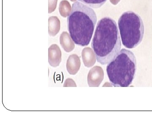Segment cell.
I'll use <instances>...</instances> for the list:
<instances>
[{"label":"cell","mask_w":152,"mask_h":114,"mask_svg":"<svg viewBox=\"0 0 152 114\" xmlns=\"http://www.w3.org/2000/svg\"><path fill=\"white\" fill-rule=\"evenodd\" d=\"M80 60L78 56L76 54L71 55L67 61V70L70 75H76L80 69Z\"/></svg>","instance_id":"cell-7"},{"label":"cell","mask_w":152,"mask_h":114,"mask_svg":"<svg viewBox=\"0 0 152 114\" xmlns=\"http://www.w3.org/2000/svg\"><path fill=\"white\" fill-rule=\"evenodd\" d=\"M86 5L93 8H100L107 1V0H78Z\"/></svg>","instance_id":"cell-12"},{"label":"cell","mask_w":152,"mask_h":114,"mask_svg":"<svg viewBox=\"0 0 152 114\" xmlns=\"http://www.w3.org/2000/svg\"><path fill=\"white\" fill-rule=\"evenodd\" d=\"M60 15L64 18L69 16L72 11L70 4L68 1L63 0L60 2L59 7Z\"/></svg>","instance_id":"cell-11"},{"label":"cell","mask_w":152,"mask_h":114,"mask_svg":"<svg viewBox=\"0 0 152 114\" xmlns=\"http://www.w3.org/2000/svg\"><path fill=\"white\" fill-rule=\"evenodd\" d=\"M103 71L99 66L94 67L88 74V83L90 87H98L103 79Z\"/></svg>","instance_id":"cell-5"},{"label":"cell","mask_w":152,"mask_h":114,"mask_svg":"<svg viewBox=\"0 0 152 114\" xmlns=\"http://www.w3.org/2000/svg\"><path fill=\"white\" fill-rule=\"evenodd\" d=\"M58 0H49V13L53 12L56 8Z\"/></svg>","instance_id":"cell-13"},{"label":"cell","mask_w":152,"mask_h":114,"mask_svg":"<svg viewBox=\"0 0 152 114\" xmlns=\"http://www.w3.org/2000/svg\"><path fill=\"white\" fill-rule=\"evenodd\" d=\"M91 47L98 62L107 64L120 51L121 48L116 22L110 17L98 22L91 42Z\"/></svg>","instance_id":"cell-1"},{"label":"cell","mask_w":152,"mask_h":114,"mask_svg":"<svg viewBox=\"0 0 152 114\" xmlns=\"http://www.w3.org/2000/svg\"><path fill=\"white\" fill-rule=\"evenodd\" d=\"M60 44L65 51L69 53L75 48V44L70 35L67 32H63L60 36Z\"/></svg>","instance_id":"cell-8"},{"label":"cell","mask_w":152,"mask_h":114,"mask_svg":"<svg viewBox=\"0 0 152 114\" xmlns=\"http://www.w3.org/2000/svg\"><path fill=\"white\" fill-rule=\"evenodd\" d=\"M97 20L92 8L78 1L73 4L68 17L67 25L70 35L75 44L83 47L89 44Z\"/></svg>","instance_id":"cell-2"},{"label":"cell","mask_w":152,"mask_h":114,"mask_svg":"<svg viewBox=\"0 0 152 114\" xmlns=\"http://www.w3.org/2000/svg\"><path fill=\"white\" fill-rule=\"evenodd\" d=\"M62 53L59 47L53 44L48 49V62L50 65L54 67L58 66L62 60Z\"/></svg>","instance_id":"cell-6"},{"label":"cell","mask_w":152,"mask_h":114,"mask_svg":"<svg viewBox=\"0 0 152 114\" xmlns=\"http://www.w3.org/2000/svg\"><path fill=\"white\" fill-rule=\"evenodd\" d=\"M76 87L75 82L72 79H68L65 81L64 87Z\"/></svg>","instance_id":"cell-14"},{"label":"cell","mask_w":152,"mask_h":114,"mask_svg":"<svg viewBox=\"0 0 152 114\" xmlns=\"http://www.w3.org/2000/svg\"><path fill=\"white\" fill-rule=\"evenodd\" d=\"M118 28L123 45L127 48H134L141 43L145 28L140 16L132 11L122 14L119 18Z\"/></svg>","instance_id":"cell-4"},{"label":"cell","mask_w":152,"mask_h":114,"mask_svg":"<svg viewBox=\"0 0 152 114\" xmlns=\"http://www.w3.org/2000/svg\"><path fill=\"white\" fill-rule=\"evenodd\" d=\"M48 32L51 36H55L59 32L61 28V23L58 17H50L48 20Z\"/></svg>","instance_id":"cell-10"},{"label":"cell","mask_w":152,"mask_h":114,"mask_svg":"<svg viewBox=\"0 0 152 114\" xmlns=\"http://www.w3.org/2000/svg\"><path fill=\"white\" fill-rule=\"evenodd\" d=\"M137 60L129 50L122 49L107 64V73L111 84L115 87L129 86L135 76Z\"/></svg>","instance_id":"cell-3"},{"label":"cell","mask_w":152,"mask_h":114,"mask_svg":"<svg viewBox=\"0 0 152 114\" xmlns=\"http://www.w3.org/2000/svg\"><path fill=\"white\" fill-rule=\"evenodd\" d=\"M82 58L85 66L91 67L96 63V57L94 53L90 48H85L82 52Z\"/></svg>","instance_id":"cell-9"},{"label":"cell","mask_w":152,"mask_h":114,"mask_svg":"<svg viewBox=\"0 0 152 114\" xmlns=\"http://www.w3.org/2000/svg\"><path fill=\"white\" fill-rule=\"evenodd\" d=\"M71 1H75L76 0H71Z\"/></svg>","instance_id":"cell-15"}]
</instances>
